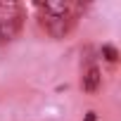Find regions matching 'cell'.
<instances>
[{"instance_id":"obj_2","label":"cell","mask_w":121,"mask_h":121,"mask_svg":"<svg viewBox=\"0 0 121 121\" xmlns=\"http://www.w3.org/2000/svg\"><path fill=\"white\" fill-rule=\"evenodd\" d=\"M22 22H24V14H22V10L14 5V7H12V14H7L5 19H0V40H12V38L19 33Z\"/></svg>"},{"instance_id":"obj_4","label":"cell","mask_w":121,"mask_h":121,"mask_svg":"<svg viewBox=\"0 0 121 121\" xmlns=\"http://www.w3.org/2000/svg\"><path fill=\"white\" fill-rule=\"evenodd\" d=\"M100 55L107 59V62H116V59H119V50H116L114 45H109V43H107V45H102Z\"/></svg>"},{"instance_id":"obj_3","label":"cell","mask_w":121,"mask_h":121,"mask_svg":"<svg viewBox=\"0 0 121 121\" xmlns=\"http://www.w3.org/2000/svg\"><path fill=\"white\" fill-rule=\"evenodd\" d=\"M100 86H102V71H100V67L97 64H93V67H86L83 69V78H81V88H83V93H97L100 90Z\"/></svg>"},{"instance_id":"obj_5","label":"cell","mask_w":121,"mask_h":121,"mask_svg":"<svg viewBox=\"0 0 121 121\" xmlns=\"http://www.w3.org/2000/svg\"><path fill=\"white\" fill-rule=\"evenodd\" d=\"M95 119H97V114H95V112H88V114H86V119H83V121H95Z\"/></svg>"},{"instance_id":"obj_1","label":"cell","mask_w":121,"mask_h":121,"mask_svg":"<svg viewBox=\"0 0 121 121\" xmlns=\"http://www.w3.org/2000/svg\"><path fill=\"white\" fill-rule=\"evenodd\" d=\"M71 14H64V17H57V14H43V19H40V24H43V29L52 36V38H64L67 33H69V29H71Z\"/></svg>"}]
</instances>
